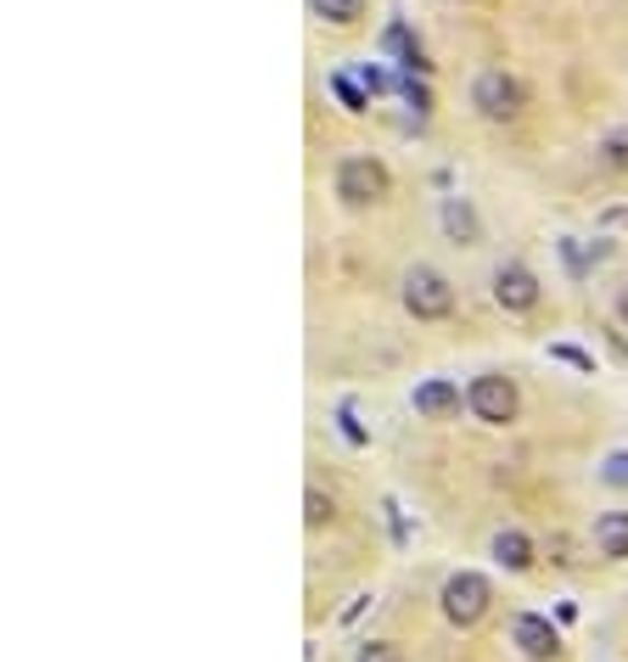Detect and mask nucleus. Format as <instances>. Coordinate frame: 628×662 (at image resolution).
<instances>
[{"label": "nucleus", "mask_w": 628, "mask_h": 662, "mask_svg": "<svg viewBox=\"0 0 628 662\" xmlns=\"http://www.w3.org/2000/svg\"><path fill=\"white\" fill-rule=\"evenodd\" d=\"M601 478H606L612 489H628V449H623V455H612V460L601 466Z\"/></svg>", "instance_id": "obj_17"}, {"label": "nucleus", "mask_w": 628, "mask_h": 662, "mask_svg": "<svg viewBox=\"0 0 628 662\" xmlns=\"http://www.w3.org/2000/svg\"><path fill=\"white\" fill-rule=\"evenodd\" d=\"M511 646L522 657H534V662H550L561 651V635L550 629V618H539V612H522V618L511 624Z\"/></svg>", "instance_id": "obj_7"}, {"label": "nucleus", "mask_w": 628, "mask_h": 662, "mask_svg": "<svg viewBox=\"0 0 628 662\" xmlns=\"http://www.w3.org/2000/svg\"><path fill=\"white\" fill-rule=\"evenodd\" d=\"M466 404H471L477 421H489V427H505V421H516V410H522V393H516L511 376L489 370V376H477V383H471Z\"/></svg>", "instance_id": "obj_4"}, {"label": "nucleus", "mask_w": 628, "mask_h": 662, "mask_svg": "<svg viewBox=\"0 0 628 662\" xmlns=\"http://www.w3.org/2000/svg\"><path fill=\"white\" fill-rule=\"evenodd\" d=\"M309 12L326 18V23H336V28H354L365 18V0H309Z\"/></svg>", "instance_id": "obj_11"}, {"label": "nucleus", "mask_w": 628, "mask_h": 662, "mask_svg": "<svg viewBox=\"0 0 628 662\" xmlns=\"http://www.w3.org/2000/svg\"><path fill=\"white\" fill-rule=\"evenodd\" d=\"M336 197H343L349 208H370L388 197V169H381L376 158H343L336 163Z\"/></svg>", "instance_id": "obj_5"}, {"label": "nucleus", "mask_w": 628, "mask_h": 662, "mask_svg": "<svg viewBox=\"0 0 628 662\" xmlns=\"http://www.w3.org/2000/svg\"><path fill=\"white\" fill-rule=\"evenodd\" d=\"M399 298H404V309L415 315V320H444L449 309H455V287L432 270V264H415V270H404V287H399Z\"/></svg>", "instance_id": "obj_2"}, {"label": "nucleus", "mask_w": 628, "mask_h": 662, "mask_svg": "<svg viewBox=\"0 0 628 662\" xmlns=\"http://www.w3.org/2000/svg\"><path fill=\"white\" fill-rule=\"evenodd\" d=\"M388 52H399V57H404V68H415V73H426V68H432V62L421 57V45L404 34V23H393V28H388Z\"/></svg>", "instance_id": "obj_12"}, {"label": "nucleus", "mask_w": 628, "mask_h": 662, "mask_svg": "<svg viewBox=\"0 0 628 662\" xmlns=\"http://www.w3.org/2000/svg\"><path fill=\"white\" fill-rule=\"evenodd\" d=\"M354 662H404V651L399 646H359Z\"/></svg>", "instance_id": "obj_18"}, {"label": "nucleus", "mask_w": 628, "mask_h": 662, "mask_svg": "<svg viewBox=\"0 0 628 662\" xmlns=\"http://www.w3.org/2000/svg\"><path fill=\"white\" fill-rule=\"evenodd\" d=\"M471 107L489 118V124H511V118H522V107H527V90H522L516 73L489 68V73H477V84H471Z\"/></svg>", "instance_id": "obj_1"}, {"label": "nucleus", "mask_w": 628, "mask_h": 662, "mask_svg": "<svg viewBox=\"0 0 628 662\" xmlns=\"http://www.w3.org/2000/svg\"><path fill=\"white\" fill-rule=\"evenodd\" d=\"M444 225L460 236V242H477V219H471V208H466V203H449V208H444Z\"/></svg>", "instance_id": "obj_14"}, {"label": "nucleus", "mask_w": 628, "mask_h": 662, "mask_svg": "<svg viewBox=\"0 0 628 662\" xmlns=\"http://www.w3.org/2000/svg\"><path fill=\"white\" fill-rule=\"evenodd\" d=\"M601 158H606V169L628 174V124H623V129H612V135L601 140Z\"/></svg>", "instance_id": "obj_13"}, {"label": "nucleus", "mask_w": 628, "mask_h": 662, "mask_svg": "<svg viewBox=\"0 0 628 662\" xmlns=\"http://www.w3.org/2000/svg\"><path fill=\"white\" fill-rule=\"evenodd\" d=\"M460 410V388L449 383V376H426V383L415 388V415L426 421H449Z\"/></svg>", "instance_id": "obj_8"}, {"label": "nucleus", "mask_w": 628, "mask_h": 662, "mask_svg": "<svg viewBox=\"0 0 628 662\" xmlns=\"http://www.w3.org/2000/svg\"><path fill=\"white\" fill-rule=\"evenodd\" d=\"M399 90H404V102H410L415 113H432V90H426V84H415V79H399Z\"/></svg>", "instance_id": "obj_16"}, {"label": "nucleus", "mask_w": 628, "mask_h": 662, "mask_svg": "<svg viewBox=\"0 0 628 662\" xmlns=\"http://www.w3.org/2000/svg\"><path fill=\"white\" fill-rule=\"evenodd\" d=\"M438 601H444V618H449L455 629H471V624L489 618L494 590H489V579H482V573H455V579L444 584Z\"/></svg>", "instance_id": "obj_3"}, {"label": "nucleus", "mask_w": 628, "mask_h": 662, "mask_svg": "<svg viewBox=\"0 0 628 662\" xmlns=\"http://www.w3.org/2000/svg\"><path fill=\"white\" fill-rule=\"evenodd\" d=\"M331 84H336V96L349 102V113H365V96H359V90H354L349 79H331Z\"/></svg>", "instance_id": "obj_19"}, {"label": "nucleus", "mask_w": 628, "mask_h": 662, "mask_svg": "<svg viewBox=\"0 0 628 662\" xmlns=\"http://www.w3.org/2000/svg\"><path fill=\"white\" fill-rule=\"evenodd\" d=\"M617 315H623V320H628V293H623V298H617Z\"/></svg>", "instance_id": "obj_20"}, {"label": "nucleus", "mask_w": 628, "mask_h": 662, "mask_svg": "<svg viewBox=\"0 0 628 662\" xmlns=\"http://www.w3.org/2000/svg\"><path fill=\"white\" fill-rule=\"evenodd\" d=\"M595 545H601V556H612V561L628 556V511H606V516H601V523H595Z\"/></svg>", "instance_id": "obj_10"}, {"label": "nucleus", "mask_w": 628, "mask_h": 662, "mask_svg": "<svg viewBox=\"0 0 628 662\" xmlns=\"http://www.w3.org/2000/svg\"><path fill=\"white\" fill-rule=\"evenodd\" d=\"M304 523H309V528H326V523H331V500H326L320 489L304 494Z\"/></svg>", "instance_id": "obj_15"}, {"label": "nucleus", "mask_w": 628, "mask_h": 662, "mask_svg": "<svg viewBox=\"0 0 628 662\" xmlns=\"http://www.w3.org/2000/svg\"><path fill=\"white\" fill-rule=\"evenodd\" d=\"M494 304L511 309V315H527L539 304V275L527 270V264H500L494 270Z\"/></svg>", "instance_id": "obj_6"}, {"label": "nucleus", "mask_w": 628, "mask_h": 662, "mask_svg": "<svg viewBox=\"0 0 628 662\" xmlns=\"http://www.w3.org/2000/svg\"><path fill=\"white\" fill-rule=\"evenodd\" d=\"M494 561L505 567V573H527V567H534V539L516 534V528L494 534Z\"/></svg>", "instance_id": "obj_9"}]
</instances>
